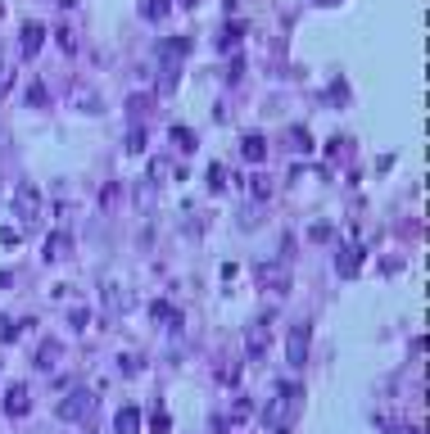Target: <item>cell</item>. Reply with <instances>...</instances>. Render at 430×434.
I'll return each mask as SVG.
<instances>
[{
    "label": "cell",
    "mask_w": 430,
    "mask_h": 434,
    "mask_svg": "<svg viewBox=\"0 0 430 434\" xmlns=\"http://www.w3.org/2000/svg\"><path fill=\"white\" fill-rule=\"evenodd\" d=\"M127 150H131V154H141V150H145V131H141V127L127 136Z\"/></svg>",
    "instance_id": "obj_17"
},
{
    "label": "cell",
    "mask_w": 430,
    "mask_h": 434,
    "mask_svg": "<svg viewBox=\"0 0 430 434\" xmlns=\"http://www.w3.org/2000/svg\"><path fill=\"white\" fill-rule=\"evenodd\" d=\"M358 263H362V249H358V245H344V249H340V263H336L340 276H353V272H358Z\"/></svg>",
    "instance_id": "obj_8"
},
{
    "label": "cell",
    "mask_w": 430,
    "mask_h": 434,
    "mask_svg": "<svg viewBox=\"0 0 430 434\" xmlns=\"http://www.w3.org/2000/svg\"><path fill=\"white\" fill-rule=\"evenodd\" d=\"M0 245H18V231H9V226H0Z\"/></svg>",
    "instance_id": "obj_23"
},
{
    "label": "cell",
    "mask_w": 430,
    "mask_h": 434,
    "mask_svg": "<svg viewBox=\"0 0 430 434\" xmlns=\"http://www.w3.org/2000/svg\"><path fill=\"white\" fill-rule=\"evenodd\" d=\"M55 358H59V344H55V340H45L41 349H36V366H55Z\"/></svg>",
    "instance_id": "obj_13"
},
{
    "label": "cell",
    "mask_w": 430,
    "mask_h": 434,
    "mask_svg": "<svg viewBox=\"0 0 430 434\" xmlns=\"http://www.w3.org/2000/svg\"><path fill=\"white\" fill-rule=\"evenodd\" d=\"M141 14H145V18H164L168 14V0H145V5H141Z\"/></svg>",
    "instance_id": "obj_14"
},
{
    "label": "cell",
    "mask_w": 430,
    "mask_h": 434,
    "mask_svg": "<svg viewBox=\"0 0 430 434\" xmlns=\"http://www.w3.org/2000/svg\"><path fill=\"white\" fill-rule=\"evenodd\" d=\"M91 412H95V393H86V389L69 393V398L59 403V417L64 421H82V417H91Z\"/></svg>",
    "instance_id": "obj_3"
},
{
    "label": "cell",
    "mask_w": 430,
    "mask_h": 434,
    "mask_svg": "<svg viewBox=\"0 0 430 434\" xmlns=\"http://www.w3.org/2000/svg\"><path fill=\"white\" fill-rule=\"evenodd\" d=\"M5 412H9V417H27V412H32V393H27L23 384H9V393H5Z\"/></svg>",
    "instance_id": "obj_5"
},
{
    "label": "cell",
    "mask_w": 430,
    "mask_h": 434,
    "mask_svg": "<svg viewBox=\"0 0 430 434\" xmlns=\"http://www.w3.org/2000/svg\"><path fill=\"white\" fill-rule=\"evenodd\" d=\"M290 145H294L299 154H308V150H313V140H308V131H303V127H294V131H290Z\"/></svg>",
    "instance_id": "obj_15"
},
{
    "label": "cell",
    "mask_w": 430,
    "mask_h": 434,
    "mask_svg": "<svg viewBox=\"0 0 430 434\" xmlns=\"http://www.w3.org/2000/svg\"><path fill=\"white\" fill-rule=\"evenodd\" d=\"M14 213L27 217V222L41 213V190H36L32 181H18V186H14Z\"/></svg>",
    "instance_id": "obj_2"
},
{
    "label": "cell",
    "mask_w": 430,
    "mask_h": 434,
    "mask_svg": "<svg viewBox=\"0 0 430 434\" xmlns=\"http://www.w3.org/2000/svg\"><path fill=\"white\" fill-rule=\"evenodd\" d=\"M263 344H267V335H263V331H250V349L263 353Z\"/></svg>",
    "instance_id": "obj_21"
},
{
    "label": "cell",
    "mask_w": 430,
    "mask_h": 434,
    "mask_svg": "<svg viewBox=\"0 0 430 434\" xmlns=\"http://www.w3.org/2000/svg\"><path fill=\"white\" fill-rule=\"evenodd\" d=\"M0 340H5V344H9V340H18V326H14V321H5V326H0Z\"/></svg>",
    "instance_id": "obj_22"
},
{
    "label": "cell",
    "mask_w": 430,
    "mask_h": 434,
    "mask_svg": "<svg viewBox=\"0 0 430 434\" xmlns=\"http://www.w3.org/2000/svg\"><path fill=\"white\" fill-rule=\"evenodd\" d=\"M113 430H118V434H136L141 430V412L136 407H122L118 417H113Z\"/></svg>",
    "instance_id": "obj_9"
},
{
    "label": "cell",
    "mask_w": 430,
    "mask_h": 434,
    "mask_svg": "<svg viewBox=\"0 0 430 434\" xmlns=\"http://www.w3.org/2000/svg\"><path fill=\"white\" fill-rule=\"evenodd\" d=\"M69 249H73L69 231H55V236L45 240V258H50V263H59V258H69Z\"/></svg>",
    "instance_id": "obj_6"
},
{
    "label": "cell",
    "mask_w": 430,
    "mask_h": 434,
    "mask_svg": "<svg viewBox=\"0 0 430 434\" xmlns=\"http://www.w3.org/2000/svg\"><path fill=\"white\" fill-rule=\"evenodd\" d=\"M159 64H164V91L177 86V64L190 55V36H168V41H159Z\"/></svg>",
    "instance_id": "obj_1"
},
{
    "label": "cell",
    "mask_w": 430,
    "mask_h": 434,
    "mask_svg": "<svg viewBox=\"0 0 430 434\" xmlns=\"http://www.w3.org/2000/svg\"><path fill=\"white\" fill-rule=\"evenodd\" d=\"M41 41H45L41 23H23V55H36V50H41Z\"/></svg>",
    "instance_id": "obj_10"
},
{
    "label": "cell",
    "mask_w": 430,
    "mask_h": 434,
    "mask_svg": "<svg viewBox=\"0 0 430 434\" xmlns=\"http://www.w3.org/2000/svg\"><path fill=\"white\" fill-rule=\"evenodd\" d=\"M9 86H14V68H5V64H0V95H5Z\"/></svg>",
    "instance_id": "obj_19"
},
{
    "label": "cell",
    "mask_w": 430,
    "mask_h": 434,
    "mask_svg": "<svg viewBox=\"0 0 430 434\" xmlns=\"http://www.w3.org/2000/svg\"><path fill=\"white\" fill-rule=\"evenodd\" d=\"M69 321H73V326H78V331H82V326L91 321V312H86V308H73V317H69Z\"/></svg>",
    "instance_id": "obj_20"
},
{
    "label": "cell",
    "mask_w": 430,
    "mask_h": 434,
    "mask_svg": "<svg viewBox=\"0 0 430 434\" xmlns=\"http://www.w3.org/2000/svg\"><path fill=\"white\" fill-rule=\"evenodd\" d=\"M241 154H245L250 163H263V154H267V140L258 136V131H250V136L241 140Z\"/></svg>",
    "instance_id": "obj_7"
},
{
    "label": "cell",
    "mask_w": 430,
    "mask_h": 434,
    "mask_svg": "<svg viewBox=\"0 0 430 434\" xmlns=\"http://www.w3.org/2000/svg\"><path fill=\"white\" fill-rule=\"evenodd\" d=\"M208 186H213V190H222V186H227V172H222V163H217V168L208 172Z\"/></svg>",
    "instance_id": "obj_18"
},
{
    "label": "cell",
    "mask_w": 430,
    "mask_h": 434,
    "mask_svg": "<svg viewBox=\"0 0 430 434\" xmlns=\"http://www.w3.org/2000/svg\"><path fill=\"white\" fill-rule=\"evenodd\" d=\"M181 5H195V0H181Z\"/></svg>",
    "instance_id": "obj_24"
},
{
    "label": "cell",
    "mask_w": 430,
    "mask_h": 434,
    "mask_svg": "<svg viewBox=\"0 0 430 434\" xmlns=\"http://www.w3.org/2000/svg\"><path fill=\"white\" fill-rule=\"evenodd\" d=\"M308 340H313V331L308 326H294L290 331V340H285V353H290V362L299 366V362H308Z\"/></svg>",
    "instance_id": "obj_4"
},
{
    "label": "cell",
    "mask_w": 430,
    "mask_h": 434,
    "mask_svg": "<svg viewBox=\"0 0 430 434\" xmlns=\"http://www.w3.org/2000/svg\"><path fill=\"white\" fill-rule=\"evenodd\" d=\"M150 317H159V321H172V326L181 321V317H177V308L164 303V298H155V303H150Z\"/></svg>",
    "instance_id": "obj_12"
},
{
    "label": "cell",
    "mask_w": 430,
    "mask_h": 434,
    "mask_svg": "<svg viewBox=\"0 0 430 434\" xmlns=\"http://www.w3.org/2000/svg\"><path fill=\"white\" fill-rule=\"evenodd\" d=\"M168 136H172V145H177V150H186V154H190V150L199 145V140H195V131H190V127H172Z\"/></svg>",
    "instance_id": "obj_11"
},
{
    "label": "cell",
    "mask_w": 430,
    "mask_h": 434,
    "mask_svg": "<svg viewBox=\"0 0 430 434\" xmlns=\"http://www.w3.org/2000/svg\"><path fill=\"white\" fill-rule=\"evenodd\" d=\"M27 104H50V91H45L41 82H36V86H27Z\"/></svg>",
    "instance_id": "obj_16"
}]
</instances>
